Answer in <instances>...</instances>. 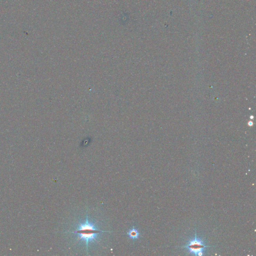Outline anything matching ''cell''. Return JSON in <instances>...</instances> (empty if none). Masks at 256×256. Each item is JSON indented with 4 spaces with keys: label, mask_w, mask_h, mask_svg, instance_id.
Returning a JSON list of instances; mask_svg holds the SVG:
<instances>
[{
    "label": "cell",
    "mask_w": 256,
    "mask_h": 256,
    "mask_svg": "<svg viewBox=\"0 0 256 256\" xmlns=\"http://www.w3.org/2000/svg\"><path fill=\"white\" fill-rule=\"evenodd\" d=\"M101 232H107L99 230L94 224L90 222L87 215L85 222L79 225L78 229L76 231L70 233H76L79 235L78 240H82L85 242L88 251L89 243L98 241L97 234Z\"/></svg>",
    "instance_id": "obj_1"
},
{
    "label": "cell",
    "mask_w": 256,
    "mask_h": 256,
    "mask_svg": "<svg viewBox=\"0 0 256 256\" xmlns=\"http://www.w3.org/2000/svg\"><path fill=\"white\" fill-rule=\"evenodd\" d=\"M209 247L210 246L206 245L202 240L198 237L196 231L194 239L190 240L187 244L182 247V248L187 250L190 254L200 256H203L205 250Z\"/></svg>",
    "instance_id": "obj_2"
},
{
    "label": "cell",
    "mask_w": 256,
    "mask_h": 256,
    "mask_svg": "<svg viewBox=\"0 0 256 256\" xmlns=\"http://www.w3.org/2000/svg\"><path fill=\"white\" fill-rule=\"evenodd\" d=\"M140 235V234L139 233V231H138V230L136 229V228H134V226H133L132 229L130 230L127 233L128 236L133 240L138 239L139 238Z\"/></svg>",
    "instance_id": "obj_3"
}]
</instances>
